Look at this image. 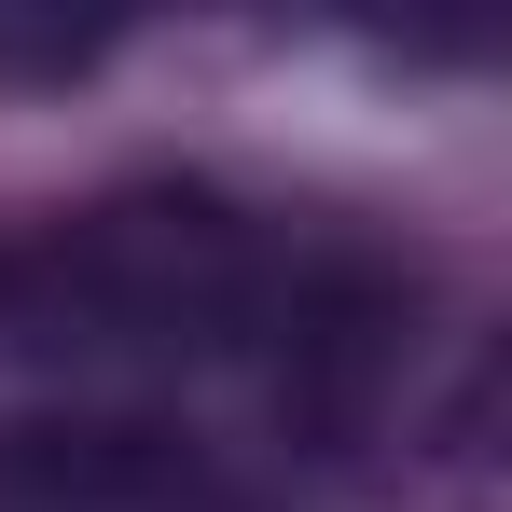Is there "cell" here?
<instances>
[{"mask_svg":"<svg viewBox=\"0 0 512 512\" xmlns=\"http://www.w3.org/2000/svg\"><path fill=\"white\" fill-rule=\"evenodd\" d=\"M485 333L443 263L360 208L236 180H111L0 208V457H153L208 485H333L471 457Z\"/></svg>","mask_w":512,"mask_h":512,"instance_id":"1","label":"cell"},{"mask_svg":"<svg viewBox=\"0 0 512 512\" xmlns=\"http://www.w3.org/2000/svg\"><path fill=\"white\" fill-rule=\"evenodd\" d=\"M0 512H291V499L153 471V457H0Z\"/></svg>","mask_w":512,"mask_h":512,"instance_id":"2","label":"cell"},{"mask_svg":"<svg viewBox=\"0 0 512 512\" xmlns=\"http://www.w3.org/2000/svg\"><path fill=\"white\" fill-rule=\"evenodd\" d=\"M97 70V28H0V84H70Z\"/></svg>","mask_w":512,"mask_h":512,"instance_id":"3","label":"cell"}]
</instances>
